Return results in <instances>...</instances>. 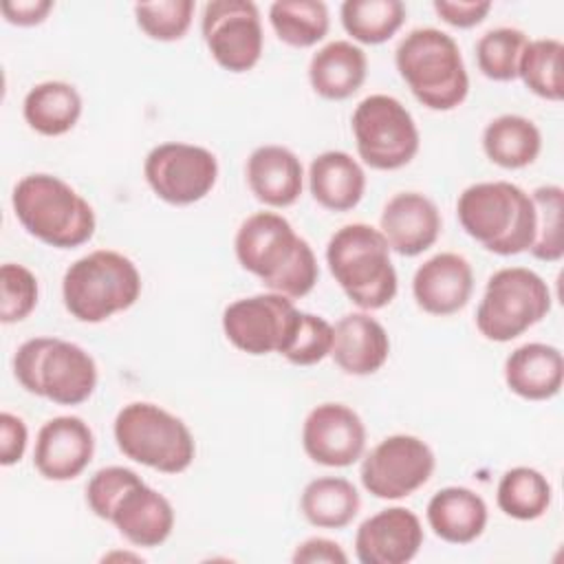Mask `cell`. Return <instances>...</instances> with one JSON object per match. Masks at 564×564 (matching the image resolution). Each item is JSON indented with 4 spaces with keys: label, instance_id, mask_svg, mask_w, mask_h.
<instances>
[{
    "label": "cell",
    "instance_id": "obj_42",
    "mask_svg": "<svg viewBox=\"0 0 564 564\" xmlns=\"http://www.w3.org/2000/svg\"><path fill=\"white\" fill-rule=\"evenodd\" d=\"M51 0H18V2H4L2 15L9 24L15 26H35L46 20V15L53 11Z\"/></svg>",
    "mask_w": 564,
    "mask_h": 564
},
{
    "label": "cell",
    "instance_id": "obj_29",
    "mask_svg": "<svg viewBox=\"0 0 564 564\" xmlns=\"http://www.w3.org/2000/svg\"><path fill=\"white\" fill-rule=\"evenodd\" d=\"M361 507L357 487L339 476H322L302 489L300 511L308 524L317 529L348 527Z\"/></svg>",
    "mask_w": 564,
    "mask_h": 564
},
{
    "label": "cell",
    "instance_id": "obj_25",
    "mask_svg": "<svg viewBox=\"0 0 564 564\" xmlns=\"http://www.w3.org/2000/svg\"><path fill=\"white\" fill-rule=\"evenodd\" d=\"M308 189L328 212H350L366 192V172L357 159L341 150H326L311 161Z\"/></svg>",
    "mask_w": 564,
    "mask_h": 564
},
{
    "label": "cell",
    "instance_id": "obj_10",
    "mask_svg": "<svg viewBox=\"0 0 564 564\" xmlns=\"http://www.w3.org/2000/svg\"><path fill=\"white\" fill-rule=\"evenodd\" d=\"M359 159L381 172L405 167L419 152L421 137L410 110L392 95H368L350 117Z\"/></svg>",
    "mask_w": 564,
    "mask_h": 564
},
{
    "label": "cell",
    "instance_id": "obj_5",
    "mask_svg": "<svg viewBox=\"0 0 564 564\" xmlns=\"http://www.w3.org/2000/svg\"><path fill=\"white\" fill-rule=\"evenodd\" d=\"M394 64L410 93L430 110L458 108L469 93V75L460 48L441 29L410 31L394 51Z\"/></svg>",
    "mask_w": 564,
    "mask_h": 564
},
{
    "label": "cell",
    "instance_id": "obj_35",
    "mask_svg": "<svg viewBox=\"0 0 564 564\" xmlns=\"http://www.w3.org/2000/svg\"><path fill=\"white\" fill-rule=\"evenodd\" d=\"M535 209V231L529 253L542 262H560L564 256L562 245V212L564 189L560 185H540L531 192Z\"/></svg>",
    "mask_w": 564,
    "mask_h": 564
},
{
    "label": "cell",
    "instance_id": "obj_14",
    "mask_svg": "<svg viewBox=\"0 0 564 564\" xmlns=\"http://www.w3.org/2000/svg\"><path fill=\"white\" fill-rule=\"evenodd\" d=\"M150 189L170 205L203 200L218 181V161L207 148L165 141L152 148L143 161Z\"/></svg>",
    "mask_w": 564,
    "mask_h": 564
},
{
    "label": "cell",
    "instance_id": "obj_37",
    "mask_svg": "<svg viewBox=\"0 0 564 564\" xmlns=\"http://www.w3.org/2000/svg\"><path fill=\"white\" fill-rule=\"evenodd\" d=\"M0 289H2L0 319L4 324L26 319L37 306V297H40L37 278L24 264L4 262L0 269Z\"/></svg>",
    "mask_w": 564,
    "mask_h": 564
},
{
    "label": "cell",
    "instance_id": "obj_4",
    "mask_svg": "<svg viewBox=\"0 0 564 564\" xmlns=\"http://www.w3.org/2000/svg\"><path fill=\"white\" fill-rule=\"evenodd\" d=\"M18 223L40 242L75 249L95 236L97 218L90 203L53 174H26L11 194Z\"/></svg>",
    "mask_w": 564,
    "mask_h": 564
},
{
    "label": "cell",
    "instance_id": "obj_41",
    "mask_svg": "<svg viewBox=\"0 0 564 564\" xmlns=\"http://www.w3.org/2000/svg\"><path fill=\"white\" fill-rule=\"evenodd\" d=\"M291 560L295 564H315V562L344 564V562H348V555L344 553V549L337 542H333L328 538H308L295 546Z\"/></svg>",
    "mask_w": 564,
    "mask_h": 564
},
{
    "label": "cell",
    "instance_id": "obj_21",
    "mask_svg": "<svg viewBox=\"0 0 564 564\" xmlns=\"http://www.w3.org/2000/svg\"><path fill=\"white\" fill-rule=\"evenodd\" d=\"M390 337L381 322L368 313H348L333 326V361L352 377H368L383 368Z\"/></svg>",
    "mask_w": 564,
    "mask_h": 564
},
{
    "label": "cell",
    "instance_id": "obj_2",
    "mask_svg": "<svg viewBox=\"0 0 564 564\" xmlns=\"http://www.w3.org/2000/svg\"><path fill=\"white\" fill-rule=\"evenodd\" d=\"M386 236L366 223L339 227L326 245V264L346 297L361 311L388 306L399 289Z\"/></svg>",
    "mask_w": 564,
    "mask_h": 564
},
{
    "label": "cell",
    "instance_id": "obj_33",
    "mask_svg": "<svg viewBox=\"0 0 564 564\" xmlns=\"http://www.w3.org/2000/svg\"><path fill=\"white\" fill-rule=\"evenodd\" d=\"M562 55L564 44L555 37L529 40L518 64V77L524 86L546 99L562 101L564 97V79H562Z\"/></svg>",
    "mask_w": 564,
    "mask_h": 564
},
{
    "label": "cell",
    "instance_id": "obj_31",
    "mask_svg": "<svg viewBox=\"0 0 564 564\" xmlns=\"http://www.w3.org/2000/svg\"><path fill=\"white\" fill-rule=\"evenodd\" d=\"M269 22L280 42L308 48L328 33V7L322 0H278L269 7Z\"/></svg>",
    "mask_w": 564,
    "mask_h": 564
},
{
    "label": "cell",
    "instance_id": "obj_12",
    "mask_svg": "<svg viewBox=\"0 0 564 564\" xmlns=\"http://www.w3.org/2000/svg\"><path fill=\"white\" fill-rule=\"evenodd\" d=\"M300 313L293 300L280 293L240 297L223 311V333L231 346L247 355H282L295 333Z\"/></svg>",
    "mask_w": 564,
    "mask_h": 564
},
{
    "label": "cell",
    "instance_id": "obj_40",
    "mask_svg": "<svg viewBox=\"0 0 564 564\" xmlns=\"http://www.w3.org/2000/svg\"><path fill=\"white\" fill-rule=\"evenodd\" d=\"M29 443V430L24 421L11 412L0 414V463L11 467L22 460Z\"/></svg>",
    "mask_w": 564,
    "mask_h": 564
},
{
    "label": "cell",
    "instance_id": "obj_3",
    "mask_svg": "<svg viewBox=\"0 0 564 564\" xmlns=\"http://www.w3.org/2000/svg\"><path fill=\"white\" fill-rule=\"evenodd\" d=\"M456 216L465 234L496 256H518L533 242V200L516 183L485 181L465 187Z\"/></svg>",
    "mask_w": 564,
    "mask_h": 564
},
{
    "label": "cell",
    "instance_id": "obj_11",
    "mask_svg": "<svg viewBox=\"0 0 564 564\" xmlns=\"http://www.w3.org/2000/svg\"><path fill=\"white\" fill-rule=\"evenodd\" d=\"M432 447L412 434H392L379 441L361 460L364 489L379 500H401L421 489L434 474Z\"/></svg>",
    "mask_w": 564,
    "mask_h": 564
},
{
    "label": "cell",
    "instance_id": "obj_6",
    "mask_svg": "<svg viewBox=\"0 0 564 564\" xmlns=\"http://www.w3.org/2000/svg\"><path fill=\"white\" fill-rule=\"evenodd\" d=\"M141 295L137 264L112 249H97L77 258L62 278L66 311L84 324H99L128 311Z\"/></svg>",
    "mask_w": 564,
    "mask_h": 564
},
{
    "label": "cell",
    "instance_id": "obj_23",
    "mask_svg": "<svg viewBox=\"0 0 564 564\" xmlns=\"http://www.w3.org/2000/svg\"><path fill=\"white\" fill-rule=\"evenodd\" d=\"M507 388L527 401L553 399L564 381L560 348L542 341L518 346L505 359Z\"/></svg>",
    "mask_w": 564,
    "mask_h": 564
},
{
    "label": "cell",
    "instance_id": "obj_8",
    "mask_svg": "<svg viewBox=\"0 0 564 564\" xmlns=\"http://www.w3.org/2000/svg\"><path fill=\"white\" fill-rule=\"evenodd\" d=\"M112 434L126 458L161 474H181L196 456L189 427L156 403L132 401L123 405L115 416Z\"/></svg>",
    "mask_w": 564,
    "mask_h": 564
},
{
    "label": "cell",
    "instance_id": "obj_18",
    "mask_svg": "<svg viewBox=\"0 0 564 564\" xmlns=\"http://www.w3.org/2000/svg\"><path fill=\"white\" fill-rule=\"evenodd\" d=\"M423 546V524L405 507L381 509L355 533V555L361 564H408Z\"/></svg>",
    "mask_w": 564,
    "mask_h": 564
},
{
    "label": "cell",
    "instance_id": "obj_30",
    "mask_svg": "<svg viewBox=\"0 0 564 564\" xmlns=\"http://www.w3.org/2000/svg\"><path fill=\"white\" fill-rule=\"evenodd\" d=\"M553 500V489L546 476L533 467H513L502 474L496 502L498 509L513 520H538L542 518Z\"/></svg>",
    "mask_w": 564,
    "mask_h": 564
},
{
    "label": "cell",
    "instance_id": "obj_1",
    "mask_svg": "<svg viewBox=\"0 0 564 564\" xmlns=\"http://www.w3.org/2000/svg\"><path fill=\"white\" fill-rule=\"evenodd\" d=\"M236 260L271 293L300 300L313 291L319 267L311 245L275 212L247 216L234 238Z\"/></svg>",
    "mask_w": 564,
    "mask_h": 564
},
{
    "label": "cell",
    "instance_id": "obj_22",
    "mask_svg": "<svg viewBox=\"0 0 564 564\" xmlns=\"http://www.w3.org/2000/svg\"><path fill=\"white\" fill-rule=\"evenodd\" d=\"M247 183L267 207H291L304 187L302 161L284 145H260L247 159Z\"/></svg>",
    "mask_w": 564,
    "mask_h": 564
},
{
    "label": "cell",
    "instance_id": "obj_19",
    "mask_svg": "<svg viewBox=\"0 0 564 564\" xmlns=\"http://www.w3.org/2000/svg\"><path fill=\"white\" fill-rule=\"evenodd\" d=\"M474 291V271L467 258L443 251L425 260L412 278V295L430 315H454L467 306Z\"/></svg>",
    "mask_w": 564,
    "mask_h": 564
},
{
    "label": "cell",
    "instance_id": "obj_38",
    "mask_svg": "<svg viewBox=\"0 0 564 564\" xmlns=\"http://www.w3.org/2000/svg\"><path fill=\"white\" fill-rule=\"evenodd\" d=\"M333 348V326L313 313H300L295 333L282 352L293 366H315L330 355Z\"/></svg>",
    "mask_w": 564,
    "mask_h": 564
},
{
    "label": "cell",
    "instance_id": "obj_39",
    "mask_svg": "<svg viewBox=\"0 0 564 564\" xmlns=\"http://www.w3.org/2000/svg\"><path fill=\"white\" fill-rule=\"evenodd\" d=\"M436 15L456 29H471L480 24L487 13L491 11L489 0H469V2H454V0H434Z\"/></svg>",
    "mask_w": 564,
    "mask_h": 564
},
{
    "label": "cell",
    "instance_id": "obj_26",
    "mask_svg": "<svg viewBox=\"0 0 564 564\" xmlns=\"http://www.w3.org/2000/svg\"><path fill=\"white\" fill-rule=\"evenodd\" d=\"M366 73L368 59L364 48L348 40L324 44L308 62L311 88L328 101H344L352 97L364 86Z\"/></svg>",
    "mask_w": 564,
    "mask_h": 564
},
{
    "label": "cell",
    "instance_id": "obj_28",
    "mask_svg": "<svg viewBox=\"0 0 564 564\" xmlns=\"http://www.w3.org/2000/svg\"><path fill=\"white\" fill-rule=\"evenodd\" d=\"M482 150L491 163L505 170H520L540 156L542 134L522 115H500L485 126Z\"/></svg>",
    "mask_w": 564,
    "mask_h": 564
},
{
    "label": "cell",
    "instance_id": "obj_36",
    "mask_svg": "<svg viewBox=\"0 0 564 564\" xmlns=\"http://www.w3.org/2000/svg\"><path fill=\"white\" fill-rule=\"evenodd\" d=\"M196 4L192 0H159V2H139L134 4L137 26L156 42H176L181 40L194 18Z\"/></svg>",
    "mask_w": 564,
    "mask_h": 564
},
{
    "label": "cell",
    "instance_id": "obj_9",
    "mask_svg": "<svg viewBox=\"0 0 564 564\" xmlns=\"http://www.w3.org/2000/svg\"><path fill=\"white\" fill-rule=\"evenodd\" d=\"M551 291L527 267H505L489 275L476 308V328L489 341H511L542 322L551 311Z\"/></svg>",
    "mask_w": 564,
    "mask_h": 564
},
{
    "label": "cell",
    "instance_id": "obj_7",
    "mask_svg": "<svg viewBox=\"0 0 564 564\" xmlns=\"http://www.w3.org/2000/svg\"><path fill=\"white\" fill-rule=\"evenodd\" d=\"M18 383L55 405H79L97 388V364L82 346L59 337H33L13 355Z\"/></svg>",
    "mask_w": 564,
    "mask_h": 564
},
{
    "label": "cell",
    "instance_id": "obj_27",
    "mask_svg": "<svg viewBox=\"0 0 564 564\" xmlns=\"http://www.w3.org/2000/svg\"><path fill=\"white\" fill-rule=\"evenodd\" d=\"M22 115L37 134L62 137L70 132L82 117V95L68 82H40L26 93Z\"/></svg>",
    "mask_w": 564,
    "mask_h": 564
},
{
    "label": "cell",
    "instance_id": "obj_32",
    "mask_svg": "<svg viewBox=\"0 0 564 564\" xmlns=\"http://www.w3.org/2000/svg\"><path fill=\"white\" fill-rule=\"evenodd\" d=\"M401 0H346L339 7L344 31L359 44H383L405 22Z\"/></svg>",
    "mask_w": 564,
    "mask_h": 564
},
{
    "label": "cell",
    "instance_id": "obj_20",
    "mask_svg": "<svg viewBox=\"0 0 564 564\" xmlns=\"http://www.w3.org/2000/svg\"><path fill=\"white\" fill-rule=\"evenodd\" d=\"M379 231L392 251L412 258L427 251L441 234V212L421 192H399L381 209Z\"/></svg>",
    "mask_w": 564,
    "mask_h": 564
},
{
    "label": "cell",
    "instance_id": "obj_16",
    "mask_svg": "<svg viewBox=\"0 0 564 564\" xmlns=\"http://www.w3.org/2000/svg\"><path fill=\"white\" fill-rule=\"evenodd\" d=\"M93 454L95 434L82 416H53L37 432L33 467L46 480L66 482L90 465Z\"/></svg>",
    "mask_w": 564,
    "mask_h": 564
},
{
    "label": "cell",
    "instance_id": "obj_17",
    "mask_svg": "<svg viewBox=\"0 0 564 564\" xmlns=\"http://www.w3.org/2000/svg\"><path fill=\"white\" fill-rule=\"evenodd\" d=\"M106 522L134 546H161L174 529V509L170 500L137 476L110 505Z\"/></svg>",
    "mask_w": 564,
    "mask_h": 564
},
{
    "label": "cell",
    "instance_id": "obj_24",
    "mask_svg": "<svg viewBox=\"0 0 564 564\" xmlns=\"http://www.w3.org/2000/svg\"><path fill=\"white\" fill-rule=\"evenodd\" d=\"M425 518L434 535L443 542L469 544L482 535L489 511L476 491L467 487H443L430 498Z\"/></svg>",
    "mask_w": 564,
    "mask_h": 564
},
{
    "label": "cell",
    "instance_id": "obj_34",
    "mask_svg": "<svg viewBox=\"0 0 564 564\" xmlns=\"http://www.w3.org/2000/svg\"><path fill=\"white\" fill-rule=\"evenodd\" d=\"M529 37L516 26H496L476 42L478 70L491 82H513Z\"/></svg>",
    "mask_w": 564,
    "mask_h": 564
},
{
    "label": "cell",
    "instance_id": "obj_13",
    "mask_svg": "<svg viewBox=\"0 0 564 564\" xmlns=\"http://www.w3.org/2000/svg\"><path fill=\"white\" fill-rule=\"evenodd\" d=\"M200 33L214 62L229 73H247L262 57V20L251 0L207 2L200 15Z\"/></svg>",
    "mask_w": 564,
    "mask_h": 564
},
{
    "label": "cell",
    "instance_id": "obj_15",
    "mask_svg": "<svg viewBox=\"0 0 564 564\" xmlns=\"http://www.w3.org/2000/svg\"><path fill=\"white\" fill-rule=\"evenodd\" d=\"M302 447L317 465L348 467L364 456L366 425L344 403H319L302 423Z\"/></svg>",
    "mask_w": 564,
    "mask_h": 564
}]
</instances>
